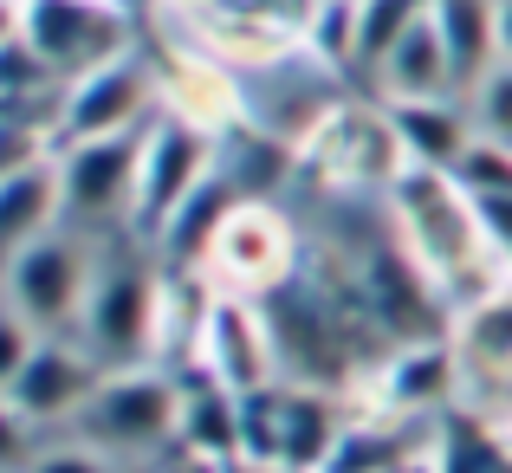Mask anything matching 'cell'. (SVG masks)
<instances>
[{
  "label": "cell",
  "mask_w": 512,
  "mask_h": 473,
  "mask_svg": "<svg viewBox=\"0 0 512 473\" xmlns=\"http://www.w3.org/2000/svg\"><path fill=\"white\" fill-rule=\"evenodd\" d=\"M376 98L383 104L461 98V78H454V52H448V33H441V20H435V0H428V13L402 33V46L376 65Z\"/></svg>",
  "instance_id": "ac0fdd59"
},
{
  "label": "cell",
  "mask_w": 512,
  "mask_h": 473,
  "mask_svg": "<svg viewBox=\"0 0 512 473\" xmlns=\"http://www.w3.org/2000/svg\"><path fill=\"white\" fill-rule=\"evenodd\" d=\"M500 59L512 65V0H500Z\"/></svg>",
  "instance_id": "f546056e"
},
{
  "label": "cell",
  "mask_w": 512,
  "mask_h": 473,
  "mask_svg": "<svg viewBox=\"0 0 512 473\" xmlns=\"http://www.w3.org/2000/svg\"><path fill=\"white\" fill-rule=\"evenodd\" d=\"M143 137H104V143H78L59 150V182H65V221L78 227H104L137 214V175H143Z\"/></svg>",
  "instance_id": "4fadbf2b"
},
{
  "label": "cell",
  "mask_w": 512,
  "mask_h": 473,
  "mask_svg": "<svg viewBox=\"0 0 512 473\" xmlns=\"http://www.w3.org/2000/svg\"><path fill=\"white\" fill-rule=\"evenodd\" d=\"M20 52L46 78L78 85L130 52V13L117 0H20Z\"/></svg>",
  "instance_id": "5b68a950"
},
{
  "label": "cell",
  "mask_w": 512,
  "mask_h": 473,
  "mask_svg": "<svg viewBox=\"0 0 512 473\" xmlns=\"http://www.w3.org/2000/svg\"><path fill=\"white\" fill-rule=\"evenodd\" d=\"M389 221H396L402 260L448 312H467L487 292L512 286V253L493 240L480 201L454 182V169H402L389 182Z\"/></svg>",
  "instance_id": "6da1fadb"
},
{
  "label": "cell",
  "mask_w": 512,
  "mask_h": 473,
  "mask_svg": "<svg viewBox=\"0 0 512 473\" xmlns=\"http://www.w3.org/2000/svg\"><path fill=\"white\" fill-rule=\"evenodd\" d=\"M214 150L221 143L208 130L182 124V117H156L150 137H143V175H137V214H130V234L163 240L169 221L214 182Z\"/></svg>",
  "instance_id": "7c38bea8"
},
{
  "label": "cell",
  "mask_w": 512,
  "mask_h": 473,
  "mask_svg": "<svg viewBox=\"0 0 512 473\" xmlns=\"http://www.w3.org/2000/svg\"><path fill=\"white\" fill-rule=\"evenodd\" d=\"M20 46V0H0V52Z\"/></svg>",
  "instance_id": "f1b7e54d"
},
{
  "label": "cell",
  "mask_w": 512,
  "mask_h": 473,
  "mask_svg": "<svg viewBox=\"0 0 512 473\" xmlns=\"http://www.w3.org/2000/svg\"><path fill=\"white\" fill-rule=\"evenodd\" d=\"M39 448H46V441H39V428L26 422L7 396H0V473H26Z\"/></svg>",
  "instance_id": "83f0119b"
},
{
  "label": "cell",
  "mask_w": 512,
  "mask_h": 473,
  "mask_svg": "<svg viewBox=\"0 0 512 473\" xmlns=\"http://www.w3.org/2000/svg\"><path fill=\"white\" fill-rule=\"evenodd\" d=\"M383 111H389V124L402 137V156L415 169H454L480 137L467 98H402V104H383Z\"/></svg>",
  "instance_id": "d6986e66"
},
{
  "label": "cell",
  "mask_w": 512,
  "mask_h": 473,
  "mask_svg": "<svg viewBox=\"0 0 512 473\" xmlns=\"http://www.w3.org/2000/svg\"><path fill=\"white\" fill-rule=\"evenodd\" d=\"M65 227V182H59V150L0 175V273L20 260L33 240Z\"/></svg>",
  "instance_id": "e0dca14e"
},
{
  "label": "cell",
  "mask_w": 512,
  "mask_h": 473,
  "mask_svg": "<svg viewBox=\"0 0 512 473\" xmlns=\"http://www.w3.org/2000/svg\"><path fill=\"white\" fill-rule=\"evenodd\" d=\"M26 473H124V461H111L104 448L65 435V441H46V448L33 454V467H26Z\"/></svg>",
  "instance_id": "484cf974"
},
{
  "label": "cell",
  "mask_w": 512,
  "mask_h": 473,
  "mask_svg": "<svg viewBox=\"0 0 512 473\" xmlns=\"http://www.w3.org/2000/svg\"><path fill=\"white\" fill-rule=\"evenodd\" d=\"M91 279H98L91 240L78 234V227H52L46 240H33V247L0 273V299L33 324L39 337H78Z\"/></svg>",
  "instance_id": "8992f818"
},
{
  "label": "cell",
  "mask_w": 512,
  "mask_h": 473,
  "mask_svg": "<svg viewBox=\"0 0 512 473\" xmlns=\"http://www.w3.org/2000/svg\"><path fill=\"white\" fill-rule=\"evenodd\" d=\"M435 473H512V435L448 409V422H435Z\"/></svg>",
  "instance_id": "7402d4cb"
},
{
  "label": "cell",
  "mask_w": 512,
  "mask_h": 473,
  "mask_svg": "<svg viewBox=\"0 0 512 473\" xmlns=\"http://www.w3.org/2000/svg\"><path fill=\"white\" fill-rule=\"evenodd\" d=\"M422 13H428V0H357V65L376 72Z\"/></svg>",
  "instance_id": "603a6c76"
},
{
  "label": "cell",
  "mask_w": 512,
  "mask_h": 473,
  "mask_svg": "<svg viewBox=\"0 0 512 473\" xmlns=\"http://www.w3.org/2000/svg\"><path fill=\"white\" fill-rule=\"evenodd\" d=\"M435 20L448 33L454 78H461V98H467L500 65V0H435Z\"/></svg>",
  "instance_id": "44dd1931"
},
{
  "label": "cell",
  "mask_w": 512,
  "mask_h": 473,
  "mask_svg": "<svg viewBox=\"0 0 512 473\" xmlns=\"http://www.w3.org/2000/svg\"><path fill=\"white\" fill-rule=\"evenodd\" d=\"M163 117V78L124 52L104 72L65 85V104L52 117V150H78V143H104V137H137Z\"/></svg>",
  "instance_id": "9c48e42d"
},
{
  "label": "cell",
  "mask_w": 512,
  "mask_h": 473,
  "mask_svg": "<svg viewBox=\"0 0 512 473\" xmlns=\"http://www.w3.org/2000/svg\"><path fill=\"white\" fill-rule=\"evenodd\" d=\"M454 182H461L480 208H500V201H512V150L506 143L474 137V150L454 162Z\"/></svg>",
  "instance_id": "cb8c5ba5"
},
{
  "label": "cell",
  "mask_w": 512,
  "mask_h": 473,
  "mask_svg": "<svg viewBox=\"0 0 512 473\" xmlns=\"http://www.w3.org/2000/svg\"><path fill=\"white\" fill-rule=\"evenodd\" d=\"M467 111H474V130L487 143H506L512 150V65L500 59L474 91H467Z\"/></svg>",
  "instance_id": "d4e9b609"
},
{
  "label": "cell",
  "mask_w": 512,
  "mask_h": 473,
  "mask_svg": "<svg viewBox=\"0 0 512 473\" xmlns=\"http://www.w3.org/2000/svg\"><path fill=\"white\" fill-rule=\"evenodd\" d=\"M415 473H435V454H428V467H415Z\"/></svg>",
  "instance_id": "4dcf8cb0"
},
{
  "label": "cell",
  "mask_w": 512,
  "mask_h": 473,
  "mask_svg": "<svg viewBox=\"0 0 512 473\" xmlns=\"http://www.w3.org/2000/svg\"><path fill=\"white\" fill-rule=\"evenodd\" d=\"M156 78H163V117H182V124L208 130L214 143H221L227 130L247 117L234 72H227V65H214V52H175Z\"/></svg>",
  "instance_id": "2e32d148"
},
{
  "label": "cell",
  "mask_w": 512,
  "mask_h": 473,
  "mask_svg": "<svg viewBox=\"0 0 512 473\" xmlns=\"http://www.w3.org/2000/svg\"><path fill=\"white\" fill-rule=\"evenodd\" d=\"M201 286L208 292H227V299H273L299 279V234L292 221L273 208V201H253L240 195L227 208V221L214 227V247L201 260Z\"/></svg>",
  "instance_id": "277c9868"
},
{
  "label": "cell",
  "mask_w": 512,
  "mask_h": 473,
  "mask_svg": "<svg viewBox=\"0 0 512 473\" xmlns=\"http://www.w3.org/2000/svg\"><path fill=\"white\" fill-rule=\"evenodd\" d=\"M98 383H104V363L91 357L78 337H39V350L26 357V370L13 376L7 402L33 428H72Z\"/></svg>",
  "instance_id": "5bb4252c"
},
{
  "label": "cell",
  "mask_w": 512,
  "mask_h": 473,
  "mask_svg": "<svg viewBox=\"0 0 512 473\" xmlns=\"http://www.w3.org/2000/svg\"><path fill=\"white\" fill-rule=\"evenodd\" d=\"M33 350H39V331L13 312L7 299H0V396L13 389V376L26 370V357H33Z\"/></svg>",
  "instance_id": "4316f807"
},
{
  "label": "cell",
  "mask_w": 512,
  "mask_h": 473,
  "mask_svg": "<svg viewBox=\"0 0 512 473\" xmlns=\"http://www.w3.org/2000/svg\"><path fill=\"white\" fill-rule=\"evenodd\" d=\"M461 396V370H454V344H409L383 363L376 376V409L383 415H415V422H441Z\"/></svg>",
  "instance_id": "9a60e30c"
},
{
  "label": "cell",
  "mask_w": 512,
  "mask_h": 473,
  "mask_svg": "<svg viewBox=\"0 0 512 473\" xmlns=\"http://www.w3.org/2000/svg\"><path fill=\"white\" fill-rule=\"evenodd\" d=\"M305 162L325 175L331 188H389L409 156H402V137L389 124L383 98L376 104H338V111H318V124L305 130Z\"/></svg>",
  "instance_id": "8fae6325"
},
{
  "label": "cell",
  "mask_w": 512,
  "mask_h": 473,
  "mask_svg": "<svg viewBox=\"0 0 512 473\" xmlns=\"http://www.w3.org/2000/svg\"><path fill=\"white\" fill-rule=\"evenodd\" d=\"M72 435L104 448L111 461H143V454L175 448V435H182V376L163 370V363L104 370V383L78 409Z\"/></svg>",
  "instance_id": "7a4b0ae2"
},
{
  "label": "cell",
  "mask_w": 512,
  "mask_h": 473,
  "mask_svg": "<svg viewBox=\"0 0 512 473\" xmlns=\"http://www.w3.org/2000/svg\"><path fill=\"white\" fill-rule=\"evenodd\" d=\"M188 376H208L227 396H260V389L286 383L279 376V337L260 299H227L208 292L195 318V344H188Z\"/></svg>",
  "instance_id": "ba28073f"
},
{
  "label": "cell",
  "mask_w": 512,
  "mask_h": 473,
  "mask_svg": "<svg viewBox=\"0 0 512 473\" xmlns=\"http://www.w3.org/2000/svg\"><path fill=\"white\" fill-rule=\"evenodd\" d=\"M175 448L195 454V461H208V467H234L240 461V396H227V389L208 383V376H188Z\"/></svg>",
  "instance_id": "ffe728a7"
},
{
  "label": "cell",
  "mask_w": 512,
  "mask_h": 473,
  "mask_svg": "<svg viewBox=\"0 0 512 473\" xmlns=\"http://www.w3.org/2000/svg\"><path fill=\"white\" fill-rule=\"evenodd\" d=\"M350 415L318 389L273 383L240 396V467L253 473H325Z\"/></svg>",
  "instance_id": "3957f363"
},
{
  "label": "cell",
  "mask_w": 512,
  "mask_h": 473,
  "mask_svg": "<svg viewBox=\"0 0 512 473\" xmlns=\"http://www.w3.org/2000/svg\"><path fill=\"white\" fill-rule=\"evenodd\" d=\"M156 331H163V273H150L143 260H98L78 344L104 370H130V363H156Z\"/></svg>",
  "instance_id": "52a82bcc"
},
{
  "label": "cell",
  "mask_w": 512,
  "mask_h": 473,
  "mask_svg": "<svg viewBox=\"0 0 512 473\" xmlns=\"http://www.w3.org/2000/svg\"><path fill=\"white\" fill-rule=\"evenodd\" d=\"M448 344H454V370H461L454 409L512 435V286L454 312Z\"/></svg>",
  "instance_id": "30bf717a"
}]
</instances>
